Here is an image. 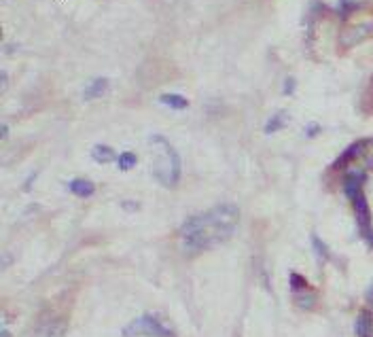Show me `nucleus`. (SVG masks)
I'll use <instances>...</instances> for the list:
<instances>
[{"label": "nucleus", "mask_w": 373, "mask_h": 337, "mask_svg": "<svg viewBox=\"0 0 373 337\" xmlns=\"http://www.w3.org/2000/svg\"><path fill=\"white\" fill-rule=\"evenodd\" d=\"M240 210L234 204H219L206 212L189 216L178 229L180 246L189 255L217 248L238 231Z\"/></svg>", "instance_id": "obj_1"}, {"label": "nucleus", "mask_w": 373, "mask_h": 337, "mask_svg": "<svg viewBox=\"0 0 373 337\" xmlns=\"http://www.w3.org/2000/svg\"><path fill=\"white\" fill-rule=\"evenodd\" d=\"M151 145L159 149V155H157L155 163H153V176L161 182L164 187H174L180 180V157L174 151L168 140L164 136H151Z\"/></svg>", "instance_id": "obj_2"}, {"label": "nucleus", "mask_w": 373, "mask_h": 337, "mask_svg": "<svg viewBox=\"0 0 373 337\" xmlns=\"http://www.w3.org/2000/svg\"><path fill=\"white\" fill-rule=\"evenodd\" d=\"M121 335L123 337H174V331L166 327L157 316L142 314L134 318L132 322H127Z\"/></svg>", "instance_id": "obj_3"}, {"label": "nucleus", "mask_w": 373, "mask_h": 337, "mask_svg": "<svg viewBox=\"0 0 373 337\" xmlns=\"http://www.w3.org/2000/svg\"><path fill=\"white\" fill-rule=\"evenodd\" d=\"M354 202V214H356V223H358V229H361V233L367 237V240L373 244V227H371V212H369V206H367V200L363 191L356 195V198H352Z\"/></svg>", "instance_id": "obj_4"}, {"label": "nucleus", "mask_w": 373, "mask_h": 337, "mask_svg": "<svg viewBox=\"0 0 373 337\" xmlns=\"http://www.w3.org/2000/svg\"><path fill=\"white\" fill-rule=\"evenodd\" d=\"M66 331H68V320L62 316H55V318L40 322V327L36 329L34 337H64Z\"/></svg>", "instance_id": "obj_5"}, {"label": "nucleus", "mask_w": 373, "mask_h": 337, "mask_svg": "<svg viewBox=\"0 0 373 337\" xmlns=\"http://www.w3.org/2000/svg\"><path fill=\"white\" fill-rule=\"evenodd\" d=\"M371 32H373V23L354 26V28H350L348 32H343V34H341V43H343V45H354V43H358V40L367 38Z\"/></svg>", "instance_id": "obj_6"}, {"label": "nucleus", "mask_w": 373, "mask_h": 337, "mask_svg": "<svg viewBox=\"0 0 373 337\" xmlns=\"http://www.w3.org/2000/svg\"><path fill=\"white\" fill-rule=\"evenodd\" d=\"M68 191L77 195V198H91L96 193V185L87 178H75L68 182Z\"/></svg>", "instance_id": "obj_7"}, {"label": "nucleus", "mask_w": 373, "mask_h": 337, "mask_svg": "<svg viewBox=\"0 0 373 337\" xmlns=\"http://www.w3.org/2000/svg\"><path fill=\"white\" fill-rule=\"evenodd\" d=\"M106 89H108V79L106 77H98V79H94L89 83L87 87H85L83 98H85V100H98V98H102L106 93Z\"/></svg>", "instance_id": "obj_8"}, {"label": "nucleus", "mask_w": 373, "mask_h": 337, "mask_svg": "<svg viewBox=\"0 0 373 337\" xmlns=\"http://www.w3.org/2000/svg\"><path fill=\"white\" fill-rule=\"evenodd\" d=\"M91 157L96 163H110V161H117V153H114L108 145H96L91 149Z\"/></svg>", "instance_id": "obj_9"}, {"label": "nucleus", "mask_w": 373, "mask_h": 337, "mask_svg": "<svg viewBox=\"0 0 373 337\" xmlns=\"http://www.w3.org/2000/svg\"><path fill=\"white\" fill-rule=\"evenodd\" d=\"M159 102L166 104V106H170V108H174V110L189 108V100H186L184 95H180V93H161L159 95Z\"/></svg>", "instance_id": "obj_10"}, {"label": "nucleus", "mask_w": 373, "mask_h": 337, "mask_svg": "<svg viewBox=\"0 0 373 337\" xmlns=\"http://www.w3.org/2000/svg\"><path fill=\"white\" fill-rule=\"evenodd\" d=\"M136 163H138V155H136V153H132V151L119 153V157H117V167H119L121 172H130L132 167H136Z\"/></svg>", "instance_id": "obj_11"}, {"label": "nucleus", "mask_w": 373, "mask_h": 337, "mask_svg": "<svg viewBox=\"0 0 373 337\" xmlns=\"http://www.w3.org/2000/svg\"><path fill=\"white\" fill-rule=\"evenodd\" d=\"M284 128V115L282 112H278V115H274L269 121H267V125H265V134H276V132H280Z\"/></svg>", "instance_id": "obj_12"}, {"label": "nucleus", "mask_w": 373, "mask_h": 337, "mask_svg": "<svg viewBox=\"0 0 373 337\" xmlns=\"http://www.w3.org/2000/svg\"><path fill=\"white\" fill-rule=\"evenodd\" d=\"M289 282H291V288H293V293H301V291H308L310 286H308V282H306V278H301L299 274H291L289 276Z\"/></svg>", "instance_id": "obj_13"}, {"label": "nucleus", "mask_w": 373, "mask_h": 337, "mask_svg": "<svg viewBox=\"0 0 373 337\" xmlns=\"http://www.w3.org/2000/svg\"><path fill=\"white\" fill-rule=\"evenodd\" d=\"M312 246H314V250H316L318 259H329V248L322 244V240L316 233H312Z\"/></svg>", "instance_id": "obj_14"}, {"label": "nucleus", "mask_w": 373, "mask_h": 337, "mask_svg": "<svg viewBox=\"0 0 373 337\" xmlns=\"http://www.w3.org/2000/svg\"><path fill=\"white\" fill-rule=\"evenodd\" d=\"M352 9H356V5H354V3H348V0H341V7H337V13L341 11V15H348V13H350Z\"/></svg>", "instance_id": "obj_15"}, {"label": "nucleus", "mask_w": 373, "mask_h": 337, "mask_svg": "<svg viewBox=\"0 0 373 337\" xmlns=\"http://www.w3.org/2000/svg\"><path fill=\"white\" fill-rule=\"evenodd\" d=\"M282 91H284L286 95L293 93V91H295V79H286V81H284V89H282Z\"/></svg>", "instance_id": "obj_16"}, {"label": "nucleus", "mask_w": 373, "mask_h": 337, "mask_svg": "<svg viewBox=\"0 0 373 337\" xmlns=\"http://www.w3.org/2000/svg\"><path fill=\"white\" fill-rule=\"evenodd\" d=\"M121 206H123L125 210H138V204H136V202H123Z\"/></svg>", "instance_id": "obj_17"}, {"label": "nucleus", "mask_w": 373, "mask_h": 337, "mask_svg": "<svg viewBox=\"0 0 373 337\" xmlns=\"http://www.w3.org/2000/svg\"><path fill=\"white\" fill-rule=\"evenodd\" d=\"M34 180H36V174H32L30 178H28V180H26V185H24V189H30V185H32V182H34Z\"/></svg>", "instance_id": "obj_18"}, {"label": "nucleus", "mask_w": 373, "mask_h": 337, "mask_svg": "<svg viewBox=\"0 0 373 337\" xmlns=\"http://www.w3.org/2000/svg\"><path fill=\"white\" fill-rule=\"evenodd\" d=\"M318 130H320V128H318V125H312V128L308 130V136H314V134H316Z\"/></svg>", "instance_id": "obj_19"}, {"label": "nucleus", "mask_w": 373, "mask_h": 337, "mask_svg": "<svg viewBox=\"0 0 373 337\" xmlns=\"http://www.w3.org/2000/svg\"><path fill=\"white\" fill-rule=\"evenodd\" d=\"M7 134H9V128H7V125H3V138H7Z\"/></svg>", "instance_id": "obj_20"}]
</instances>
